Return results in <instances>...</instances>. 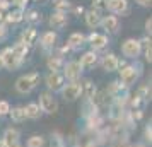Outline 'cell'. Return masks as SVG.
Instances as JSON below:
<instances>
[{
	"label": "cell",
	"mask_w": 152,
	"mask_h": 147,
	"mask_svg": "<svg viewBox=\"0 0 152 147\" xmlns=\"http://www.w3.org/2000/svg\"><path fill=\"white\" fill-rule=\"evenodd\" d=\"M39 80H41L39 72L24 74V75H21V77L15 80V91L19 92V94H29V92H33L38 87Z\"/></svg>",
	"instance_id": "1"
},
{
	"label": "cell",
	"mask_w": 152,
	"mask_h": 147,
	"mask_svg": "<svg viewBox=\"0 0 152 147\" xmlns=\"http://www.w3.org/2000/svg\"><path fill=\"white\" fill-rule=\"evenodd\" d=\"M118 72H120V79H118V80H120L125 87H132V86L138 80V77H140L142 67H140V65H138V67H135V65H125L121 69H118Z\"/></svg>",
	"instance_id": "2"
},
{
	"label": "cell",
	"mask_w": 152,
	"mask_h": 147,
	"mask_svg": "<svg viewBox=\"0 0 152 147\" xmlns=\"http://www.w3.org/2000/svg\"><path fill=\"white\" fill-rule=\"evenodd\" d=\"M39 108L45 115H55L58 111V101H56L55 94L50 91H45L39 94Z\"/></svg>",
	"instance_id": "3"
},
{
	"label": "cell",
	"mask_w": 152,
	"mask_h": 147,
	"mask_svg": "<svg viewBox=\"0 0 152 147\" xmlns=\"http://www.w3.org/2000/svg\"><path fill=\"white\" fill-rule=\"evenodd\" d=\"M121 53L128 60H137L138 56L142 55V48H140L138 39H135V38H126L121 43Z\"/></svg>",
	"instance_id": "4"
},
{
	"label": "cell",
	"mask_w": 152,
	"mask_h": 147,
	"mask_svg": "<svg viewBox=\"0 0 152 147\" xmlns=\"http://www.w3.org/2000/svg\"><path fill=\"white\" fill-rule=\"evenodd\" d=\"M67 84V80L63 77L62 72H48L45 77V86L48 87L50 92H60L63 89V86Z\"/></svg>",
	"instance_id": "5"
},
{
	"label": "cell",
	"mask_w": 152,
	"mask_h": 147,
	"mask_svg": "<svg viewBox=\"0 0 152 147\" xmlns=\"http://www.w3.org/2000/svg\"><path fill=\"white\" fill-rule=\"evenodd\" d=\"M63 77L65 80H69V82H79L80 80V75H82L84 70L80 69V65H79V60H70V62H65L63 65Z\"/></svg>",
	"instance_id": "6"
},
{
	"label": "cell",
	"mask_w": 152,
	"mask_h": 147,
	"mask_svg": "<svg viewBox=\"0 0 152 147\" xmlns=\"http://www.w3.org/2000/svg\"><path fill=\"white\" fill-rule=\"evenodd\" d=\"M106 10L113 15H126L130 12V2L128 0H106Z\"/></svg>",
	"instance_id": "7"
},
{
	"label": "cell",
	"mask_w": 152,
	"mask_h": 147,
	"mask_svg": "<svg viewBox=\"0 0 152 147\" xmlns=\"http://www.w3.org/2000/svg\"><path fill=\"white\" fill-rule=\"evenodd\" d=\"M86 41L91 45V50L92 51H99V50H104L108 46V36L103 34V33H96V31H92L89 36H86Z\"/></svg>",
	"instance_id": "8"
},
{
	"label": "cell",
	"mask_w": 152,
	"mask_h": 147,
	"mask_svg": "<svg viewBox=\"0 0 152 147\" xmlns=\"http://www.w3.org/2000/svg\"><path fill=\"white\" fill-rule=\"evenodd\" d=\"M60 92H62L65 101H77L82 96V92H80V80L79 82H69V84H65Z\"/></svg>",
	"instance_id": "9"
},
{
	"label": "cell",
	"mask_w": 152,
	"mask_h": 147,
	"mask_svg": "<svg viewBox=\"0 0 152 147\" xmlns=\"http://www.w3.org/2000/svg\"><path fill=\"white\" fill-rule=\"evenodd\" d=\"M0 56H2V65H4V69H7V70H15V69H19V67L22 65V63L14 56L10 46L2 50V51H0Z\"/></svg>",
	"instance_id": "10"
},
{
	"label": "cell",
	"mask_w": 152,
	"mask_h": 147,
	"mask_svg": "<svg viewBox=\"0 0 152 147\" xmlns=\"http://www.w3.org/2000/svg\"><path fill=\"white\" fill-rule=\"evenodd\" d=\"M101 28L108 33V34H116L118 31H120V19H118V15H104L103 19H101Z\"/></svg>",
	"instance_id": "11"
},
{
	"label": "cell",
	"mask_w": 152,
	"mask_h": 147,
	"mask_svg": "<svg viewBox=\"0 0 152 147\" xmlns=\"http://www.w3.org/2000/svg\"><path fill=\"white\" fill-rule=\"evenodd\" d=\"M2 142L5 147H15V146H21V132L17 128H7L4 132V137H2Z\"/></svg>",
	"instance_id": "12"
},
{
	"label": "cell",
	"mask_w": 152,
	"mask_h": 147,
	"mask_svg": "<svg viewBox=\"0 0 152 147\" xmlns=\"http://www.w3.org/2000/svg\"><path fill=\"white\" fill-rule=\"evenodd\" d=\"M97 63H99V56H97L96 51H86L82 56H80V60H79V65H80V69L82 70H89V69H94Z\"/></svg>",
	"instance_id": "13"
},
{
	"label": "cell",
	"mask_w": 152,
	"mask_h": 147,
	"mask_svg": "<svg viewBox=\"0 0 152 147\" xmlns=\"http://www.w3.org/2000/svg\"><path fill=\"white\" fill-rule=\"evenodd\" d=\"M99 63H101V67H103L104 72H116L118 70V63H120V58H118L115 53H106V55L99 60Z\"/></svg>",
	"instance_id": "14"
},
{
	"label": "cell",
	"mask_w": 152,
	"mask_h": 147,
	"mask_svg": "<svg viewBox=\"0 0 152 147\" xmlns=\"http://www.w3.org/2000/svg\"><path fill=\"white\" fill-rule=\"evenodd\" d=\"M48 24H50V28L51 29L60 31V29L67 28V24H69V17H67V14H62V12H53V14L50 15Z\"/></svg>",
	"instance_id": "15"
},
{
	"label": "cell",
	"mask_w": 152,
	"mask_h": 147,
	"mask_svg": "<svg viewBox=\"0 0 152 147\" xmlns=\"http://www.w3.org/2000/svg\"><path fill=\"white\" fill-rule=\"evenodd\" d=\"M56 41H58V36H56L55 31H45L39 36V45L45 50H53L56 46Z\"/></svg>",
	"instance_id": "16"
},
{
	"label": "cell",
	"mask_w": 152,
	"mask_h": 147,
	"mask_svg": "<svg viewBox=\"0 0 152 147\" xmlns=\"http://www.w3.org/2000/svg\"><path fill=\"white\" fill-rule=\"evenodd\" d=\"M86 45V34H82L80 31H75L69 36V41H67V46L70 48V51H77L80 50Z\"/></svg>",
	"instance_id": "17"
},
{
	"label": "cell",
	"mask_w": 152,
	"mask_h": 147,
	"mask_svg": "<svg viewBox=\"0 0 152 147\" xmlns=\"http://www.w3.org/2000/svg\"><path fill=\"white\" fill-rule=\"evenodd\" d=\"M84 19H86V26H87V28L96 29V28L101 26V19H103V15L99 14V12H96V10L89 9V10L84 12Z\"/></svg>",
	"instance_id": "18"
},
{
	"label": "cell",
	"mask_w": 152,
	"mask_h": 147,
	"mask_svg": "<svg viewBox=\"0 0 152 147\" xmlns=\"http://www.w3.org/2000/svg\"><path fill=\"white\" fill-rule=\"evenodd\" d=\"M63 65H65V60L58 53H51L48 56V60H46V67H48L50 72H62Z\"/></svg>",
	"instance_id": "19"
},
{
	"label": "cell",
	"mask_w": 152,
	"mask_h": 147,
	"mask_svg": "<svg viewBox=\"0 0 152 147\" xmlns=\"http://www.w3.org/2000/svg\"><path fill=\"white\" fill-rule=\"evenodd\" d=\"M38 38H39V34H38V29L33 28V26H29L28 29H24L21 33V39L19 41L26 43L28 46H31V45H34L36 41H38Z\"/></svg>",
	"instance_id": "20"
},
{
	"label": "cell",
	"mask_w": 152,
	"mask_h": 147,
	"mask_svg": "<svg viewBox=\"0 0 152 147\" xmlns=\"http://www.w3.org/2000/svg\"><path fill=\"white\" fill-rule=\"evenodd\" d=\"M10 48H12V53H14V56H15V58H17L21 63L26 60V56H28V53H29V46L26 45V43L17 41L14 46H10Z\"/></svg>",
	"instance_id": "21"
},
{
	"label": "cell",
	"mask_w": 152,
	"mask_h": 147,
	"mask_svg": "<svg viewBox=\"0 0 152 147\" xmlns=\"http://www.w3.org/2000/svg\"><path fill=\"white\" fill-rule=\"evenodd\" d=\"M24 21V10H21V9H14V10H9V12H5V21H4V24H19V22Z\"/></svg>",
	"instance_id": "22"
},
{
	"label": "cell",
	"mask_w": 152,
	"mask_h": 147,
	"mask_svg": "<svg viewBox=\"0 0 152 147\" xmlns=\"http://www.w3.org/2000/svg\"><path fill=\"white\" fill-rule=\"evenodd\" d=\"M24 111H26V118L29 120H39L43 116V111L38 103H28L24 106Z\"/></svg>",
	"instance_id": "23"
},
{
	"label": "cell",
	"mask_w": 152,
	"mask_h": 147,
	"mask_svg": "<svg viewBox=\"0 0 152 147\" xmlns=\"http://www.w3.org/2000/svg\"><path fill=\"white\" fill-rule=\"evenodd\" d=\"M96 91H97V87H96V84H94L91 79H86L84 82H80V92H82V96L87 99V101L96 94Z\"/></svg>",
	"instance_id": "24"
},
{
	"label": "cell",
	"mask_w": 152,
	"mask_h": 147,
	"mask_svg": "<svg viewBox=\"0 0 152 147\" xmlns=\"http://www.w3.org/2000/svg\"><path fill=\"white\" fill-rule=\"evenodd\" d=\"M9 116L10 120L14 121V123H22V121H26V111H24V106H14V108H10V113H9Z\"/></svg>",
	"instance_id": "25"
},
{
	"label": "cell",
	"mask_w": 152,
	"mask_h": 147,
	"mask_svg": "<svg viewBox=\"0 0 152 147\" xmlns=\"http://www.w3.org/2000/svg\"><path fill=\"white\" fill-rule=\"evenodd\" d=\"M24 21L29 22L33 28H34L36 24H41V14H39V10H36V9H29L24 12Z\"/></svg>",
	"instance_id": "26"
},
{
	"label": "cell",
	"mask_w": 152,
	"mask_h": 147,
	"mask_svg": "<svg viewBox=\"0 0 152 147\" xmlns=\"http://www.w3.org/2000/svg\"><path fill=\"white\" fill-rule=\"evenodd\" d=\"M51 5H53V10L55 12H62V14H67L70 9H72L70 0H51Z\"/></svg>",
	"instance_id": "27"
},
{
	"label": "cell",
	"mask_w": 152,
	"mask_h": 147,
	"mask_svg": "<svg viewBox=\"0 0 152 147\" xmlns=\"http://www.w3.org/2000/svg\"><path fill=\"white\" fill-rule=\"evenodd\" d=\"M45 137L43 135H38V133H34V135H31L28 139V142H26V147H45Z\"/></svg>",
	"instance_id": "28"
},
{
	"label": "cell",
	"mask_w": 152,
	"mask_h": 147,
	"mask_svg": "<svg viewBox=\"0 0 152 147\" xmlns=\"http://www.w3.org/2000/svg\"><path fill=\"white\" fill-rule=\"evenodd\" d=\"M10 103L5 101V99H0V118H5L9 116V113H10Z\"/></svg>",
	"instance_id": "29"
},
{
	"label": "cell",
	"mask_w": 152,
	"mask_h": 147,
	"mask_svg": "<svg viewBox=\"0 0 152 147\" xmlns=\"http://www.w3.org/2000/svg\"><path fill=\"white\" fill-rule=\"evenodd\" d=\"M92 10H96V12H103V10H106V0H92Z\"/></svg>",
	"instance_id": "30"
},
{
	"label": "cell",
	"mask_w": 152,
	"mask_h": 147,
	"mask_svg": "<svg viewBox=\"0 0 152 147\" xmlns=\"http://www.w3.org/2000/svg\"><path fill=\"white\" fill-rule=\"evenodd\" d=\"M138 43H140V48H142V51L149 50V48H151V36H144L142 39H138Z\"/></svg>",
	"instance_id": "31"
},
{
	"label": "cell",
	"mask_w": 152,
	"mask_h": 147,
	"mask_svg": "<svg viewBox=\"0 0 152 147\" xmlns=\"http://www.w3.org/2000/svg\"><path fill=\"white\" fill-rule=\"evenodd\" d=\"M9 36V29H7V24H0V43L5 41Z\"/></svg>",
	"instance_id": "32"
},
{
	"label": "cell",
	"mask_w": 152,
	"mask_h": 147,
	"mask_svg": "<svg viewBox=\"0 0 152 147\" xmlns=\"http://www.w3.org/2000/svg\"><path fill=\"white\" fill-rule=\"evenodd\" d=\"M152 33V17L145 19V36H151Z\"/></svg>",
	"instance_id": "33"
},
{
	"label": "cell",
	"mask_w": 152,
	"mask_h": 147,
	"mask_svg": "<svg viewBox=\"0 0 152 147\" xmlns=\"http://www.w3.org/2000/svg\"><path fill=\"white\" fill-rule=\"evenodd\" d=\"M28 4H29V0H15V9H21V10H24Z\"/></svg>",
	"instance_id": "34"
},
{
	"label": "cell",
	"mask_w": 152,
	"mask_h": 147,
	"mask_svg": "<svg viewBox=\"0 0 152 147\" xmlns=\"http://www.w3.org/2000/svg\"><path fill=\"white\" fill-rule=\"evenodd\" d=\"M70 10H72L75 15H80V14H84V12H86V9H84L82 5H75V7H72Z\"/></svg>",
	"instance_id": "35"
},
{
	"label": "cell",
	"mask_w": 152,
	"mask_h": 147,
	"mask_svg": "<svg viewBox=\"0 0 152 147\" xmlns=\"http://www.w3.org/2000/svg\"><path fill=\"white\" fill-rule=\"evenodd\" d=\"M135 4H138L140 7H151L152 0H135Z\"/></svg>",
	"instance_id": "36"
},
{
	"label": "cell",
	"mask_w": 152,
	"mask_h": 147,
	"mask_svg": "<svg viewBox=\"0 0 152 147\" xmlns=\"http://www.w3.org/2000/svg\"><path fill=\"white\" fill-rule=\"evenodd\" d=\"M142 53L145 55V60H147V62L151 63V62H152V50L149 48V50H145V51H142Z\"/></svg>",
	"instance_id": "37"
},
{
	"label": "cell",
	"mask_w": 152,
	"mask_h": 147,
	"mask_svg": "<svg viewBox=\"0 0 152 147\" xmlns=\"http://www.w3.org/2000/svg\"><path fill=\"white\" fill-rule=\"evenodd\" d=\"M9 9H10V5H9L7 2H5V0H0V10L5 12V10H9Z\"/></svg>",
	"instance_id": "38"
},
{
	"label": "cell",
	"mask_w": 152,
	"mask_h": 147,
	"mask_svg": "<svg viewBox=\"0 0 152 147\" xmlns=\"http://www.w3.org/2000/svg\"><path fill=\"white\" fill-rule=\"evenodd\" d=\"M144 135H145V140H149V142H151V125H149V127H145Z\"/></svg>",
	"instance_id": "39"
},
{
	"label": "cell",
	"mask_w": 152,
	"mask_h": 147,
	"mask_svg": "<svg viewBox=\"0 0 152 147\" xmlns=\"http://www.w3.org/2000/svg\"><path fill=\"white\" fill-rule=\"evenodd\" d=\"M4 21H5V12L0 10V24H4Z\"/></svg>",
	"instance_id": "40"
},
{
	"label": "cell",
	"mask_w": 152,
	"mask_h": 147,
	"mask_svg": "<svg viewBox=\"0 0 152 147\" xmlns=\"http://www.w3.org/2000/svg\"><path fill=\"white\" fill-rule=\"evenodd\" d=\"M5 2H7L9 5H15V0H5Z\"/></svg>",
	"instance_id": "41"
},
{
	"label": "cell",
	"mask_w": 152,
	"mask_h": 147,
	"mask_svg": "<svg viewBox=\"0 0 152 147\" xmlns=\"http://www.w3.org/2000/svg\"><path fill=\"white\" fill-rule=\"evenodd\" d=\"M0 69H4V65H2V56H0Z\"/></svg>",
	"instance_id": "42"
},
{
	"label": "cell",
	"mask_w": 152,
	"mask_h": 147,
	"mask_svg": "<svg viewBox=\"0 0 152 147\" xmlns=\"http://www.w3.org/2000/svg\"><path fill=\"white\" fill-rule=\"evenodd\" d=\"M34 2H41V0H34Z\"/></svg>",
	"instance_id": "43"
}]
</instances>
